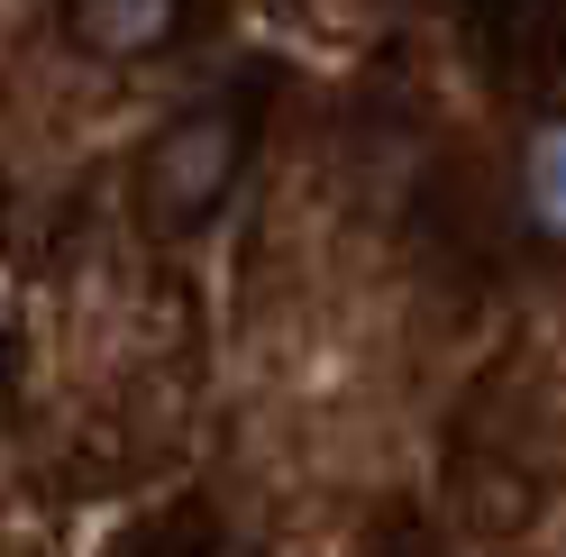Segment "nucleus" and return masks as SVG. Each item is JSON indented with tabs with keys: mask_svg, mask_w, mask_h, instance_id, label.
Segmentation results:
<instances>
[{
	"mask_svg": "<svg viewBox=\"0 0 566 557\" xmlns=\"http://www.w3.org/2000/svg\"><path fill=\"white\" fill-rule=\"evenodd\" d=\"M74 28L101 55H147L174 28V0H74Z\"/></svg>",
	"mask_w": 566,
	"mask_h": 557,
	"instance_id": "obj_2",
	"label": "nucleus"
},
{
	"mask_svg": "<svg viewBox=\"0 0 566 557\" xmlns=\"http://www.w3.org/2000/svg\"><path fill=\"white\" fill-rule=\"evenodd\" d=\"M530 211H539L548 238H566V119L530 137Z\"/></svg>",
	"mask_w": 566,
	"mask_h": 557,
	"instance_id": "obj_3",
	"label": "nucleus"
},
{
	"mask_svg": "<svg viewBox=\"0 0 566 557\" xmlns=\"http://www.w3.org/2000/svg\"><path fill=\"white\" fill-rule=\"evenodd\" d=\"M220 174H229V128L220 119H192V128H174V147L156 165V192L174 201V211H192V201L220 192Z\"/></svg>",
	"mask_w": 566,
	"mask_h": 557,
	"instance_id": "obj_1",
	"label": "nucleus"
}]
</instances>
